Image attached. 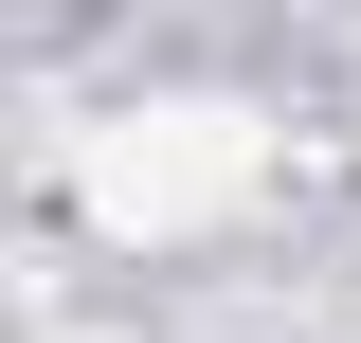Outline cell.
<instances>
[{"label":"cell","instance_id":"6da1fadb","mask_svg":"<svg viewBox=\"0 0 361 343\" xmlns=\"http://www.w3.org/2000/svg\"><path fill=\"white\" fill-rule=\"evenodd\" d=\"M90 217L109 235H199V217H235L271 181V127L253 109H127V127H90Z\"/></svg>","mask_w":361,"mask_h":343}]
</instances>
